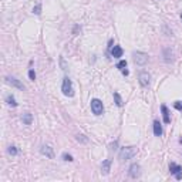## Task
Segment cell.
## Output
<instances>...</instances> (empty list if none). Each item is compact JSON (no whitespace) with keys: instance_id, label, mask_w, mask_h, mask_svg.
I'll use <instances>...</instances> for the list:
<instances>
[{"instance_id":"obj_1","label":"cell","mask_w":182,"mask_h":182,"mask_svg":"<svg viewBox=\"0 0 182 182\" xmlns=\"http://www.w3.org/2000/svg\"><path fill=\"white\" fill-rule=\"evenodd\" d=\"M135 154H137V148L135 147H124L123 150L120 151V159L121 161L131 159Z\"/></svg>"},{"instance_id":"obj_2","label":"cell","mask_w":182,"mask_h":182,"mask_svg":"<svg viewBox=\"0 0 182 182\" xmlns=\"http://www.w3.org/2000/svg\"><path fill=\"white\" fill-rule=\"evenodd\" d=\"M61 91H63V94L67 97H73L74 96V88H73V83L70 80L68 77H65L64 80H63V86H61Z\"/></svg>"},{"instance_id":"obj_3","label":"cell","mask_w":182,"mask_h":182,"mask_svg":"<svg viewBox=\"0 0 182 182\" xmlns=\"http://www.w3.org/2000/svg\"><path fill=\"white\" fill-rule=\"evenodd\" d=\"M91 111L94 115H101L104 113V105H102L101 100H98V98L91 100Z\"/></svg>"},{"instance_id":"obj_4","label":"cell","mask_w":182,"mask_h":182,"mask_svg":"<svg viewBox=\"0 0 182 182\" xmlns=\"http://www.w3.org/2000/svg\"><path fill=\"white\" fill-rule=\"evenodd\" d=\"M132 57H134L135 64H138V65H144L148 61V54L142 53V51H134L132 53Z\"/></svg>"},{"instance_id":"obj_5","label":"cell","mask_w":182,"mask_h":182,"mask_svg":"<svg viewBox=\"0 0 182 182\" xmlns=\"http://www.w3.org/2000/svg\"><path fill=\"white\" fill-rule=\"evenodd\" d=\"M169 172H171L177 179H181V178H182V168L178 165V164L171 162V164H169Z\"/></svg>"},{"instance_id":"obj_6","label":"cell","mask_w":182,"mask_h":182,"mask_svg":"<svg viewBox=\"0 0 182 182\" xmlns=\"http://www.w3.org/2000/svg\"><path fill=\"white\" fill-rule=\"evenodd\" d=\"M150 78H151V75L148 71H141V73H139V84L142 87L150 86Z\"/></svg>"},{"instance_id":"obj_7","label":"cell","mask_w":182,"mask_h":182,"mask_svg":"<svg viewBox=\"0 0 182 182\" xmlns=\"http://www.w3.org/2000/svg\"><path fill=\"white\" fill-rule=\"evenodd\" d=\"M128 175L131 178H138L141 175V166L138 164H132L129 166V171H128Z\"/></svg>"},{"instance_id":"obj_8","label":"cell","mask_w":182,"mask_h":182,"mask_svg":"<svg viewBox=\"0 0 182 182\" xmlns=\"http://www.w3.org/2000/svg\"><path fill=\"white\" fill-rule=\"evenodd\" d=\"M40 152H41L43 155H46L47 158H50V159H53V158H54L53 148H51L50 145H43V147H41V150H40Z\"/></svg>"},{"instance_id":"obj_9","label":"cell","mask_w":182,"mask_h":182,"mask_svg":"<svg viewBox=\"0 0 182 182\" xmlns=\"http://www.w3.org/2000/svg\"><path fill=\"white\" fill-rule=\"evenodd\" d=\"M6 81H7L9 84H11V86H14L16 88H19V90H24V86H23L17 78H14V77H6Z\"/></svg>"},{"instance_id":"obj_10","label":"cell","mask_w":182,"mask_h":182,"mask_svg":"<svg viewBox=\"0 0 182 182\" xmlns=\"http://www.w3.org/2000/svg\"><path fill=\"white\" fill-rule=\"evenodd\" d=\"M110 166H111V161H110V159H105L104 162H102V164H101L102 175H108V174H110Z\"/></svg>"},{"instance_id":"obj_11","label":"cell","mask_w":182,"mask_h":182,"mask_svg":"<svg viewBox=\"0 0 182 182\" xmlns=\"http://www.w3.org/2000/svg\"><path fill=\"white\" fill-rule=\"evenodd\" d=\"M161 111H162L164 123H165V124H169V123H171V118H169V111H168L166 105H161Z\"/></svg>"},{"instance_id":"obj_12","label":"cell","mask_w":182,"mask_h":182,"mask_svg":"<svg viewBox=\"0 0 182 182\" xmlns=\"http://www.w3.org/2000/svg\"><path fill=\"white\" fill-rule=\"evenodd\" d=\"M111 56H113L114 59H120L123 56V48L120 47V46H114L111 48Z\"/></svg>"},{"instance_id":"obj_13","label":"cell","mask_w":182,"mask_h":182,"mask_svg":"<svg viewBox=\"0 0 182 182\" xmlns=\"http://www.w3.org/2000/svg\"><path fill=\"white\" fill-rule=\"evenodd\" d=\"M22 121L24 125H30V124L33 123V115L30 113H24L22 115Z\"/></svg>"},{"instance_id":"obj_14","label":"cell","mask_w":182,"mask_h":182,"mask_svg":"<svg viewBox=\"0 0 182 182\" xmlns=\"http://www.w3.org/2000/svg\"><path fill=\"white\" fill-rule=\"evenodd\" d=\"M154 134H155V137L162 135V127H161L159 121H154Z\"/></svg>"},{"instance_id":"obj_15","label":"cell","mask_w":182,"mask_h":182,"mask_svg":"<svg viewBox=\"0 0 182 182\" xmlns=\"http://www.w3.org/2000/svg\"><path fill=\"white\" fill-rule=\"evenodd\" d=\"M6 102H7L9 105H11V107H17V102H16V100H14V97L13 96L6 97Z\"/></svg>"},{"instance_id":"obj_16","label":"cell","mask_w":182,"mask_h":182,"mask_svg":"<svg viewBox=\"0 0 182 182\" xmlns=\"http://www.w3.org/2000/svg\"><path fill=\"white\" fill-rule=\"evenodd\" d=\"M114 100H115V104H117L118 107H121L123 105V100H121V97L118 93H114Z\"/></svg>"},{"instance_id":"obj_17","label":"cell","mask_w":182,"mask_h":182,"mask_svg":"<svg viewBox=\"0 0 182 182\" xmlns=\"http://www.w3.org/2000/svg\"><path fill=\"white\" fill-rule=\"evenodd\" d=\"M117 68H120V70L127 68V61H125V60H121V61L117 64Z\"/></svg>"},{"instance_id":"obj_18","label":"cell","mask_w":182,"mask_h":182,"mask_svg":"<svg viewBox=\"0 0 182 182\" xmlns=\"http://www.w3.org/2000/svg\"><path fill=\"white\" fill-rule=\"evenodd\" d=\"M9 154H10V155H17V152H19V151H17V148L16 147H9Z\"/></svg>"},{"instance_id":"obj_19","label":"cell","mask_w":182,"mask_h":182,"mask_svg":"<svg viewBox=\"0 0 182 182\" xmlns=\"http://www.w3.org/2000/svg\"><path fill=\"white\" fill-rule=\"evenodd\" d=\"M63 159H64V161H68V162L74 161V159H73V156L70 155V154H63Z\"/></svg>"},{"instance_id":"obj_20","label":"cell","mask_w":182,"mask_h":182,"mask_svg":"<svg viewBox=\"0 0 182 182\" xmlns=\"http://www.w3.org/2000/svg\"><path fill=\"white\" fill-rule=\"evenodd\" d=\"M40 10H41V6L37 5L36 7H34V9H33V13H34V14H40V13H41Z\"/></svg>"},{"instance_id":"obj_21","label":"cell","mask_w":182,"mask_h":182,"mask_svg":"<svg viewBox=\"0 0 182 182\" xmlns=\"http://www.w3.org/2000/svg\"><path fill=\"white\" fill-rule=\"evenodd\" d=\"M29 77H30L32 81L36 80V73H34V70H30V71H29Z\"/></svg>"},{"instance_id":"obj_22","label":"cell","mask_w":182,"mask_h":182,"mask_svg":"<svg viewBox=\"0 0 182 182\" xmlns=\"http://www.w3.org/2000/svg\"><path fill=\"white\" fill-rule=\"evenodd\" d=\"M174 107L177 108V110H179V111H181V110H182V102H181V101H177L175 104H174Z\"/></svg>"},{"instance_id":"obj_23","label":"cell","mask_w":182,"mask_h":182,"mask_svg":"<svg viewBox=\"0 0 182 182\" xmlns=\"http://www.w3.org/2000/svg\"><path fill=\"white\" fill-rule=\"evenodd\" d=\"M111 148H113V150H117V141H115L114 144H111Z\"/></svg>"},{"instance_id":"obj_24","label":"cell","mask_w":182,"mask_h":182,"mask_svg":"<svg viewBox=\"0 0 182 182\" xmlns=\"http://www.w3.org/2000/svg\"><path fill=\"white\" fill-rule=\"evenodd\" d=\"M121 71H123V74H124V75H128V70H127V68L121 70Z\"/></svg>"},{"instance_id":"obj_25","label":"cell","mask_w":182,"mask_h":182,"mask_svg":"<svg viewBox=\"0 0 182 182\" xmlns=\"http://www.w3.org/2000/svg\"><path fill=\"white\" fill-rule=\"evenodd\" d=\"M181 144H182V138H181Z\"/></svg>"},{"instance_id":"obj_26","label":"cell","mask_w":182,"mask_h":182,"mask_svg":"<svg viewBox=\"0 0 182 182\" xmlns=\"http://www.w3.org/2000/svg\"><path fill=\"white\" fill-rule=\"evenodd\" d=\"M181 19H182V14H181Z\"/></svg>"}]
</instances>
